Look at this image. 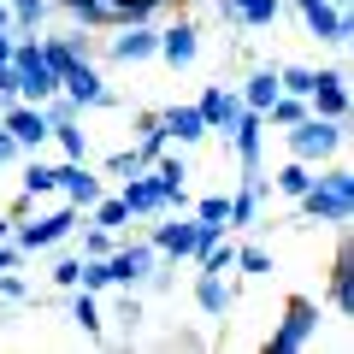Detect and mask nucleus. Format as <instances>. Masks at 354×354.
Listing matches in <instances>:
<instances>
[{"label":"nucleus","mask_w":354,"mask_h":354,"mask_svg":"<svg viewBox=\"0 0 354 354\" xmlns=\"http://www.w3.org/2000/svg\"><path fill=\"white\" fill-rule=\"evenodd\" d=\"M295 207H301V218H319V225H348V213H354V171L337 165V171L313 177L307 195H295Z\"/></svg>","instance_id":"1"},{"label":"nucleus","mask_w":354,"mask_h":354,"mask_svg":"<svg viewBox=\"0 0 354 354\" xmlns=\"http://www.w3.org/2000/svg\"><path fill=\"white\" fill-rule=\"evenodd\" d=\"M12 71H18V101L41 106L48 95H59V71H53L48 59H41V41H30L24 30H12Z\"/></svg>","instance_id":"2"},{"label":"nucleus","mask_w":354,"mask_h":354,"mask_svg":"<svg viewBox=\"0 0 354 354\" xmlns=\"http://www.w3.org/2000/svg\"><path fill=\"white\" fill-rule=\"evenodd\" d=\"M342 124H348V118H319V113L295 118V124L283 130V136H290V160H307V165L330 160V153L342 148Z\"/></svg>","instance_id":"3"},{"label":"nucleus","mask_w":354,"mask_h":354,"mask_svg":"<svg viewBox=\"0 0 354 354\" xmlns=\"http://www.w3.org/2000/svg\"><path fill=\"white\" fill-rule=\"evenodd\" d=\"M77 225H83V207H71V201H65L59 213L36 218V225H18V218H12V242H18L24 254H36V248H59V242L71 236Z\"/></svg>","instance_id":"4"},{"label":"nucleus","mask_w":354,"mask_h":354,"mask_svg":"<svg viewBox=\"0 0 354 354\" xmlns=\"http://www.w3.org/2000/svg\"><path fill=\"white\" fill-rule=\"evenodd\" d=\"M153 260H160L153 242H118V248L106 254V278H113V290H142V278L153 272Z\"/></svg>","instance_id":"5"},{"label":"nucleus","mask_w":354,"mask_h":354,"mask_svg":"<svg viewBox=\"0 0 354 354\" xmlns=\"http://www.w3.org/2000/svg\"><path fill=\"white\" fill-rule=\"evenodd\" d=\"M295 12H301L307 36L325 41V48H348V12L330 6V0H295Z\"/></svg>","instance_id":"6"},{"label":"nucleus","mask_w":354,"mask_h":354,"mask_svg":"<svg viewBox=\"0 0 354 354\" xmlns=\"http://www.w3.org/2000/svg\"><path fill=\"white\" fill-rule=\"evenodd\" d=\"M313 330H319V307H313V301H290L283 325L272 330V354H295V348H307V342H313Z\"/></svg>","instance_id":"7"},{"label":"nucleus","mask_w":354,"mask_h":354,"mask_svg":"<svg viewBox=\"0 0 354 354\" xmlns=\"http://www.w3.org/2000/svg\"><path fill=\"white\" fill-rule=\"evenodd\" d=\"M118 201L130 207V218H160V213H171V201H165V189H160V177H153V171H136V177H124Z\"/></svg>","instance_id":"8"},{"label":"nucleus","mask_w":354,"mask_h":354,"mask_svg":"<svg viewBox=\"0 0 354 354\" xmlns=\"http://www.w3.org/2000/svg\"><path fill=\"white\" fill-rule=\"evenodd\" d=\"M53 195H65L71 207H83V213H88L106 189H101V177L83 171V160H65V165H53Z\"/></svg>","instance_id":"9"},{"label":"nucleus","mask_w":354,"mask_h":354,"mask_svg":"<svg viewBox=\"0 0 354 354\" xmlns=\"http://www.w3.org/2000/svg\"><path fill=\"white\" fill-rule=\"evenodd\" d=\"M59 88H65V95H71L77 106H118V95H113V88L101 83V71H95V65H88V59H77L71 71L59 77Z\"/></svg>","instance_id":"10"},{"label":"nucleus","mask_w":354,"mask_h":354,"mask_svg":"<svg viewBox=\"0 0 354 354\" xmlns=\"http://www.w3.org/2000/svg\"><path fill=\"white\" fill-rule=\"evenodd\" d=\"M0 124L12 130V142L24 153L48 142V118H41V106H30V101H6V106H0Z\"/></svg>","instance_id":"11"},{"label":"nucleus","mask_w":354,"mask_h":354,"mask_svg":"<svg viewBox=\"0 0 354 354\" xmlns=\"http://www.w3.org/2000/svg\"><path fill=\"white\" fill-rule=\"evenodd\" d=\"M260 136H266V118L254 113V106H242L236 124L225 130V142H230V153L242 160V171H254V165H260Z\"/></svg>","instance_id":"12"},{"label":"nucleus","mask_w":354,"mask_h":354,"mask_svg":"<svg viewBox=\"0 0 354 354\" xmlns=\"http://www.w3.org/2000/svg\"><path fill=\"white\" fill-rule=\"evenodd\" d=\"M106 53H113L118 65H142V59L160 53V30H148V24H118V36L106 41Z\"/></svg>","instance_id":"13"},{"label":"nucleus","mask_w":354,"mask_h":354,"mask_svg":"<svg viewBox=\"0 0 354 354\" xmlns=\"http://www.w3.org/2000/svg\"><path fill=\"white\" fill-rule=\"evenodd\" d=\"M307 113L319 118H348V83H342V71H319L313 88H307Z\"/></svg>","instance_id":"14"},{"label":"nucleus","mask_w":354,"mask_h":354,"mask_svg":"<svg viewBox=\"0 0 354 354\" xmlns=\"http://www.w3.org/2000/svg\"><path fill=\"white\" fill-rule=\"evenodd\" d=\"M195 53H201V30H195L189 18H177V24L160 30V53H153V59H165V65H195Z\"/></svg>","instance_id":"15"},{"label":"nucleus","mask_w":354,"mask_h":354,"mask_svg":"<svg viewBox=\"0 0 354 354\" xmlns=\"http://www.w3.org/2000/svg\"><path fill=\"white\" fill-rule=\"evenodd\" d=\"M266 195H272V183H266V177H242V189L230 195V207H225V230H248L254 225V213H260V201Z\"/></svg>","instance_id":"16"},{"label":"nucleus","mask_w":354,"mask_h":354,"mask_svg":"<svg viewBox=\"0 0 354 354\" xmlns=\"http://www.w3.org/2000/svg\"><path fill=\"white\" fill-rule=\"evenodd\" d=\"M195 113L207 118V130H218V136H225V130L236 124V113H242V95H236V88H225V83H213L201 101H195Z\"/></svg>","instance_id":"17"},{"label":"nucleus","mask_w":354,"mask_h":354,"mask_svg":"<svg viewBox=\"0 0 354 354\" xmlns=\"http://www.w3.org/2000/svg\"><path fill=\"white\" fill-rule=\"evenodd\" d=\"M160 130H165V142H177V148H195L201 136H213L207 118L195 113V101H189V106H165V113H160Z\"/></svg>","instance_id":"18"},{"label":"nucleus","mask_w":354,"mask_h":354,"mask_svg":"<svg viewBox=\"0 0 354 354\" xmlns=\"http://www.w3.org/2000/svg\"><path fill=\"white\" fill-rule=\"evenodd\" d=\"M153 248L171 254V260H195V218H165V225H153Z\"/></svg>","instance_id":"19"},{"label":"nucleus","mask_w":354,"mask_h":354,"mask_svg":"<svg viewBox=\"0 0 354 354\" xmlns=\"http://www.w3.org/2000/svg\"><path fill=\"white\" fill-rule=\"evenodd\" d=\"M230 301H236V290H230L218 272H207V266H201V278H195V307H201L207 319H218V313H230Z\"/></svg>","instance_id":"20"},{"label":"nucleus","mask_w":354,"mask_h":354,"mask_svg":"<svg viewBox=\"0 0 354 354\" xmlns=\"http://www.w3.org/2000/svg\"><path fill=\"white\" fill-rule=\"evenodd\" d=\"M236 95H242V106L266 113V106H272V101L283 95V88H278V65H266V71H248V77H242V88H236Z\"/></svg>","instance_id":"21"},{"label":"nucleus","mask_w":354,"mask_h":354,"mask_svg":"<svg viewBox=\"0 0 354 354\" xmlns=\"http://www.w3.org/2000/svg\"><path fill=\"white\" fill-rule=\"evenodd\" d=\"M330 307H337V313H348V307H354V260H348V248L337 254V278H330Z\"/></svg>","instance_id":"22"},{"label":"nucleus","mask_w":354,"mask_h":354,"mask_svg":"<svg viewBox=\"0 0 354 354\" xmlns=\"http://www.w3.org/2000/svg\"><path fill=\"white\" fill-rule=\"evenodd\" d=\"M165 148H171V142H165V130H160V113H142V142H136L142 165H153V160H160Z\"/></svg>","instance_id":"23"},{"label":"nucleus","mask_w":354,"mask_h":354,"mask_svg":"<svg viewBox=\"0 0 354 354\" xmlns=\"http://www.w3.org/2000/svg\"><path fill=\"white\" fill-rule=\"evenodd\" d=\"M278 6H283V0H236L242 30H266V24H278Z\"/></svg>","instance_id":"24"},{"label":"nucleus","mask_w":354,"mask_h":354,"mask_svg":"<svg viewBox=\"0 0 354 354\" xmlns=\"http://www.w3.org/2000/svg\"><path fill=\"white\" fill-rule=\"evenodd\" d=\"M313 165H307V160H290V165H283V171H278V195H290V201H295V195H307V183H313Z\"/></svg>","instance_id":"25"},{"label":"nucleus","mask_w":354,"mask_h":354,"mask_svg":"<svg viewBox=\"0 0 354 354\" xmlns=\"http://www.w3.org/2000/svg\"><path fill=\"white\" fill-rule=\"evenodd\" d=\"M71 319L88 330V337H101V307H95V290H71Z\"/></svg>","instance_id":"26"},{"label":"nucleus","mask_w":354,"mask_h":354,"mask_svg":"<svg viewBox=\"0 0 354 354\" xmlns=\"http://www.w3.org/2000/svg\"><path fill=\"white\" fill-rule=\"evenodd\" d=\"M88 218H95V225H106V230H124V225H130V207L118 201V195H101V201L88 207Z\"/></svg>","instance_id":"27"},{"label":"nucleus","mask_w":354,"mask_h":354,"mask_svg":"<svg viewBox=\"0 0 354 354\" xmlns=\"http://www.w3.org/2000/svg\"><path fill=\"white\" fill-rule=\"evenodd\" d=\"M48 136L59 142V153H65V160H88V136L77 130V118H71V124H53Z\"/></svg>","instance_id":"28"},{"label":"nucleus","mask_w":354,"mask_h":354,"mask_svg":"<svg viewBox=\"0 0 354 354\" xmlns=\"http://www.w3.org/2000/svg\"><path fill=\"white\" fill-rule=\"evenodd\" d=\"M313 65H278V88H283V95H301V101H307V88H313Z\"/></svg>","instance_id":"29"},{"label":"nucleus","mask_w":354,"mask_h":354,"mask_svg":"<svg viewBox=\"0 0 354 354\" xmlns=\"http://www.w3.org/2000/svg\"><path fill=\"white\" fill-rule=\"evenodd\" d=\"M36 195H53V165L30 160L24 165V201H36Z\"/></svg>","instance_id":"30"},{"label":"nucleus","mask_w":354,"mask_h":354,"mask_svg":"<svg viewBox=\"0 0 354 354\" xmlns=\"http://www.w3.org/2000/svg\"><path fill=\"white\" fill-rule=\"evenodd\" d=\"M12 6V30H36L48 18V0H6Z\"/></svg>","instance_id":"31"},{"label":"nucleus","mask_w":354,"mask_h":354,"mask_svg":"<svg viewBox=\"0 0 354 354\" xmlns=\"http://www.w3.org/2000/svg\"><path fill=\"white\" fill-rule=\"evenodd\" d=\"M118 248V230H106V225H95L88 218V236H83V254H95V260H106V254Z\"/></svg>","instance_id":"32"},{"label":"nucleus","mask_w":354,"mask_h":354,"mask_svg":"<svg viewBox=\"0 0 354 354\" xmlns=\"http://www.w3.org/2000/svg\"><path fill=\"white\" fill-rule=\"evenodd\" d=\"M236 272H242V278H266V272H272V254L248 242V248H236Z\"/></svg>","instance_id":"33"},{"label":"nucleus","mask_w":354,"mask_h":354,"mask_svg":"<svg viewBox=\"0 0 354 354\" xmlns=\"http://www.w3.org/2000/svg\"><path fill=\"white\" fill-rule=\"evenodd\" d=\"M106 171H113L118 183H124V177H136V171H148V165H142V153H136V148H124V153H113V160H106Z\"/></svg>","instance_id":"34"},{"label":"nucleus","mask_w":354,"mask_h":354,"mask_svg":"<svg viewBox=\"0 0 354 354\" xmlns=\"http://www.w3.org/2000/svg\"><path fill=\"white\" fill-rule=\"evenodd\" d=\"M225 207H230V195H207V201H195V218H213V225H225Z\"/></svg>","instance_id":"35"},{"label":"nucleus","mask_w":354,"mask_h":354,"mask_svg":"<svg viewBox=\"0 0 354 354\" xmlns=\"http://www.w3.org/2000/svg\"><path fill=\"white\" fill-rule=\"evenodd\" d=\"M18 266H24V248L6 236V242H0V272H18Z\"/></svg>","instance_id":"36"},{"label":"nucleus","mask_w":354,"mask_h":354,"mask_svg":"<svg viewBox=\"0 0 354 354\" xmlns=\"http://www.w3.org/2000/svg\"><path fill=\"white\" fill-rule=\"evenodd\" d=\"M77 266H83V260H59V266H53V283H59V290H77Z\"/></svg>","instance_id":"37"},{"label":"nucleus","mask_w":354,"mask_h":354,"mask_svg":"<svg viewBox=\"0 0 354 354\" xmlns=\"http://www.w3.org/2000/svg\"><path fill=\"white\" fill-rule=\"evenodd\" d=\"M18 153H24V148H18V142H12V130L0 124V165H12V160H18Z\"/></svg>","instance_id":"38"},{"label":"nucleus","mask_w":354,"mask_h":354,"mask_svg":"<svg viewBox=\"0 0 354 354\" xmlns=\"http://www.w3.org/2000/svg\"><path fill=\"white\" fill-rule=\"evenodd\" d=\"M0 295H12V301H18V295H24V278H12V272H0Z\"/></svg>","instance_id":"39"},{"label":"nucleus","mask_w":354,"mask_h":354,"mask_svg":"<svg viewBox=\"0 0 354 354\" xmlns=\"http://www.w3.org/2000/svg\"><path fill=\"white\" fill-rule=\"evenodd\" d=\"M218 18H225V24H236V30H242V12H236V0H218Z\"/></svg>","instance_id":"40"},{"label":"nucleus","mask_w":354,"mask_h":354,"mask_svg":"<svg viewBox=\"0 0 354 354\" xmlns=\"http://www.w3.org/2000/svg\"><path fill=\"white\" fill-rule=\"evenodd\" d=\"M53 6H65V12L77 18V12H83V6H88V0H53Z\"/></svg>","instance_id":"41"},{"label":"nucleus","mask_w":354,"mask_h":354,"mask_svg":"<svg viewBox=\"0 0 354 354\" xmlns=\"http://www.w3.org/2000/svg\"><path fill=\"white\" fill-rule=\"evenodd\" d=\"M6 236H12V218H0V242H6Z\"/></svg>","instance_id":"42"},{"label":"nucleus","mask_w":354,"mask_h":354,"mask_svg":"<svg viewBox=\"0 0 354 354\" xmlns=\"http://www.w3.org/2000/svg\"><path fill=\"white\" fill-rule=\"evenodd\" d=\"M330 6H342V12H348V0H330Z\"/></svg>","instance_id":"43"},{"label":"nucleus","mask_w":354,"mask_h":354,"mask_svg":"<svg viewBox=\"0 0 354 354\" xmlns=\"http://www.w3.org/2000/svg\"><path fill=\"white\" fill-rule=\"evenodd\" d=\"M160 6H165V0H160Z\"/></svg>","instance_id":"44"}]
</instances>
